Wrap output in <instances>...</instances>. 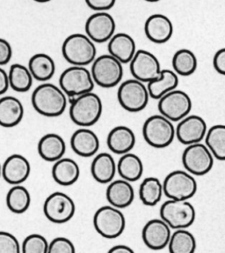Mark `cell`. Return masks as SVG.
<instances>
[{
	"label": "cell",
	"mask_w": 225,
	"mask_h": 253,
	"mask_svg": "<svg viewBox=\"0 0 225 253\" xmlns=\"http://www.w3.org/2000/svg\"><path fill=\"white\" fill-rule=\"evenodd\" d=\"M179 85V77L174 71L162 70V74L159 79L148 83L149 94L152 99L160 100L164 94L176 89Z\"/></svg>",
	"instance_id": "f546056e"
},
{
	"label": "cell",
	"mask_w": 225,
	"mask_h": 253,
	"mask_svg": "<svg viewBox=\"0 0 225 253\" xmlns=\"http://www.w3.org/2000/svg\"><path fill=\"white\" fill-rule=\"evenodd\" d=\"M80 176V168L70 158H61L54 163L52 177L62 186H70L75 184Z\"/></svg>",
	"instance_id": "4316f807"
},
{
	"label": "cell",
	"mask_w": 225,
	"mask_h": 253,
	"mask_svg": "<svg viewBox=\"0 0 225 253\" xmlns=\"http://www.w3.org/2000/svg\"><path fill=\"white\" fill-rule=\"evenodd\" d=\"M70 147L75 154L82 157H92L99 148V139L88 127H81L70 138Z\"/></svg>",
	"instance_id": "ffe728a7"
},
{
	"label": "cell",
	"mask_w": 225,
	"mask_h": 253,
	"mask_svg": "<svg viewBox=\"0 0 225 253\" xmlns=\"http://www.w3.org/2000/svg\"><path fill=\"white\" fill-rule=\"evenodd\" d=\"M76 205L69 195L64 192L51 193L44 201L43 212L46 218L57 224L66 223L73 218Z\"/></svg>",
	"instance_id": "4fadbf2b"
},
{
	"label": "cell",
	"mask_w": 225,
	"mask_h": 253,
	"mask_svg": "<svg viewBox=\"0 0 225 253\" xmlns=\"http://www.w3.org/2000/svg\"><path fill=\"white\" fill-rule=\"evenodd\" d=\"M164 194L163 183L158 177L150 176L143 180L139 188L140 200L143 205L154 207L159 204Z\"/></svg>",
	"instance_id": "1f68e13d"
},
{
	"label": "cell",
	"mask_w": 225,
	"mask_h": 253,
	"mask_svg": "<svg viewBox=\"0 0 225 253\" xmlns=\"http://www.w3.org/2000/svg\"><path fill=\"white\" fill-rule=\"evenodd\" d=\"M2 176V165L0 164V176Z\"/></svg>",
	"instance_id": "7dc6e473"
},
{
	"label": "cell",
	"mask_w": 225,
	"mask_h": 253,
	"mask_svg": "<svg viewBox=\"0 0 225 253\" xmlns=\"http://www.w3.org/2000/svg\"><path fill=\"white\" fill-rule=\"evenodd\" d=\"M8 77L10 87L19 93L28 92L33 85V75L29 67L21 64H13L11 66Z\"/></svg>",
	"instance_id": "d6a6232c"
},
{
	"label": "cell",
	"mask_w": 225,
	"mask_h": 253,
	"mask_svg": "<svg viewBox=\"0 0 225 253\" xmlns=\"http://www.w3.org/2000/svg\"><path fill=\"white\" fill-rule=\"evenodd\" d=\"M12 57L11 43L4 38H0V66L7 65Z\"/></svg>",
	"instance_id": "60d3db41"
},
{
	"label": "cell",
	"mask_w": 225,
	"mask_h": 253,
	"mask_svg": "<svg viewBox=\"0 0 225 253\" xmlns=\"http://www.w3.org/2000/svg\"><path fill=\"white\" fill-rule=\"evenodd\" d=\"M147 86L136 79L123 82L117 91L120 105L129 112H140L147 107L150 100Z\"/></svg>",
	"instance_id": "ba28073f"
},
{
	"label": "cell",
	"mask_w": 225,
	"mask_h": 253,
	"mask_svg": "<svg viewBox=\"0 0 225 253\" xmlns=\"http://www.w3.org/2000/svg\"><path fill=\"white\" fill-rule=\"evenodd\" d=\"M205 142L216 159L225 161V125H216L209 128Z\"/></svg>",
	"instance_id": "d590c367"
},
{
	"label": "cell",
	"mask_w": 225,
	"mask_h": 253,
	"mask_svg": "<svg viewBox=\"0 0 225 253\" xmlns=\"http://www.w3.org/2000/svg\"><path fill=\"white\" fill-rule=\"evenodd\" d=\"M62 53L70 65L86 66L95 61L97 49L95 42L86 34L76 33L66 37L62 45Z\"/></svg>",
	"instance_id": "3957f363"
},
{
	"label": "cell",
	"mask_w": 225,
	"mask_h": 253,
	"mask_svg": "<svg viewBox=\"0 0 225 253\" xmlns=\"http://www.w3.org/2000/svg\"><path fill=\"white\" fill-rule=\"evenodd\" d=\"M143 136L148 145L162 149L172 143L176 137V128L163 115H153L143 124Z\"/></svg>",
	"instance_id": "277c9868"
},
{
	"label": "cell",
	"mask_w": 225,
	"mask_h": 253,
	"mask_svg": "<svg viewBox=\"0 0 225 253\" xmlns=\"http://www.w3.org/2000/svg\"><path fill=\"white\" fill-rule=\"evenodd\" d=\"M29 69L34 80L45 82L53 77L56 73V64L48 54L37 53L30 57Z\"/></svg>",
	"instance_id": "83f0119b"
},
{
	"label": "cell",
	"mask_w": 225,
	"mask_h": 253,
	"mask_svg": "<svg viewBox=\"0 0 225 253\" xmlns=\"http://www.w3.org/2000/svg\"><path fill=\"white\" fill-rule=\"evenodd\" d=\"M192 100L184 91L174 89L159 100L158 109L161 115L172 122H180L192 110Z\"/></svg>",
	"instance_id": "7c38bea8"
},
{
	"label": "cell",
	"mask_w": 225,
	"mask_h": 253,
	"mask_svg": "<svg viewBox=\"0 0 225 253\" xmlns=\"http://www.w3.org/2000/svg\"><path fill=\"white\" fill-rule=\"evenodd\" d=\"M67 99V94L60 86L46 82L33 90L31 102L37 113L48 118H57L65 111Z\"/></svg>",
	"instance_id": "6da1fadb"
},
{
	"label": "cell",
	"mask_w": 225,
	"mask_h": 253,
	"mask_svg": "<svg viewBox=\"0 0 225 253\" xmlns=\"http://www.w3.org/2000/svg\"><path fill=\"white\" fill-rule=\"evenodd\" d=\"M144 33L148 39L154 43H165L172 37L173 25L172 21L164 14H152L145 21Z\"/></svg>",
	"instance_id": "d6986e66"
},
{
	"label": "cell",
	"mask_w": 225,
	"mask_h": 253,
	"mask_svg": "<svg viewBox=\"0 0 225 253\" xmlns=\"http://www.w3.org/2000/svg\"><path fill=\"white\" fill-rule=\"evenodd\" d=\"M59 86L68 97L73 98L92 92L95 82L91 71L86 66H72L62 73Z\"/></svg>",
	"instance_id": "8992f818"
},
{
	"label": "cell",
	"mask_w": 225,
	"mask_h": 253,
	"mask_svg": "<svg viewBox=\"0 0 225 253\" xmlns=\"http://www.w3.org/2000/svg\"><path fill=\"white\" fill-rule=\"evenodd\" d=\"M108 253H133L134 251L129 246L124 245H117L113 246Z\"/></svg>",
	"instance_id": "ee69618b"
},
{
	"label": "cell",
	"mask_w": 225,
	"mask_h": 253,
	"mask_svg": "<svg viewBox=\"0 0 225 253\" xmlns=\"http://www.w3.org/2000/svg\"><path fill=\"white\" fill-rule=\"evenodd\" d=\"M24 107L19 99L11 95L0 98V126H16L24 118Z\"/></svg>",
	"instance_id": "cb8c5ba5"
},
{
	"label": "cell",
	"mask_w": 225,
	"mask_h": 253,
	"mask_svg": "<svg viewBox=\"0 0 225 253\" xmlns=\"http://www.w3.org/2000/svg\"><path fill=\"white\" fill-rule=\"evenodd\" d=\"M207 124L197 115H190L181 119L176 127V138L183 145L200 143L207 134Z\"/></svg>",
	"instance_id": "2e32d148"
},
{
	"label": "cell",
	"mask_w": 225,
	"mask_h": 253,
	"mask_svg": "<svg viewBox=\"0 0 225 253\" xmlns=\"http://www.w3.org/2000/svg\"><path fill=\"white\" fill-rule=\"evenodd\" d=\"M41 159L55 163L63 158L66 151L64 139L57 133H48L41 137L37 147Z\"/></svg>",
	"instance_id": "d4e9b609"
},
{
	"label": "cell",
	"mask_w": 225,
	"mask_h": 253,
	"mask_svg": "<svg viewBox=\"0 0 225 253\" xmlns=\"http://www.w3.org/2000/svg\"><path fill=\"white\" fill-rule=\"evenodd\" d=\"M49 243L39 234H32L26 237L21 245V253H48Z\"/></svg>",
	"instance_id": "8d00e7d4"
},
{
	"label": "cell",
	"mask_w": 225,
	"mask_h": 253,
	"mask_svg": "<svg viewBox=\"0 0 225 253\" xmlns=\"http://www.w3.org/2000/svg\"><path fill=\"white\" fill-rule=\"evenodd\" d=\"M144 1H147V2H151V3H154V2H159L160 0H144Z\"/></svg>",
	"instance_id": "bcb514c9"
},
{
	"label": "cell",
	"mask_w": 225,
	"mask_h": 253,
	"mask_svg": "<svg viewBox=\"0 0 225 253\" xmlns=\"http://www.w3.org/2000/svg\"><path fill=\"white\" fill-rule=\"evenodd\" d=\"M21 246L12 233L0 231V253H20Z\"/></svg>",
	"instance_id": "74e56055"
},
{
	"label": "cell",
	"mask_w": 225,
	"mask_h": 253,
	"mask_svg": "<svg viewBox=\"0 0 225 253\" xmlns=\"http://www.w3.org/2000/svg\"><path fill=\"white\" fill-rule=\"evenodd\" d=\"M160 217L171 229H188L194 222L196 212L188 200L169 199L160 208Z\"/></svg>",
	"instance_id": "52a82bcc"
},
{
	"label": "cell",
	"mask_w": 225,
	"mask_h": 253,
	"mask_svg": "<svg viewBox=\"0 0 225 253\" xmlns=\"http://www.w3.org/2000/svg\"><path fill=\"white\" fill-rule=\"evenodd\" d=\"M129 70L134 79L143 83L155 81L162 74L158 57L145 49L136 50L135 56L129 63Z\"/></svg>",
	"instance_id": "5bb4252c"
},
{
	"label": "cell",
	"mask_w": 225,
	"mask_h": 253,
	"mask_svg": "<svg viewBox=\"0 0 225 253\" xmlns=\"http://www.w3.org/2000/svg\"><path fill=\"white\" fill-rule=\"evenodd\" d=\"M33 1L38 2V3H47V2H49V1H51V0H33Z\"/></svg>",
	"instance_id": "f6af8a7d"
},
{
	"label": "cell",
	"mask_w": 225,
	"mask_h": 253,
	"mask_svg": "<svg viewBox=\"0 0 225 253\" xmlns=\"http://www.w3.org/2000/svg\"><path fill=\"white\" fill-rule=\"evenodd\" d=\"M164 194L170 200H189L195 195L197 181L189 171L174 170L163 182Z\"/></svg>",
	"instance_id": "30bf717a"
},
{
	"label": "cell",
	"mask_w": 225,
	"mask_h": 253,
	"mask_svg": "<svg viewBox=\"0 0 225 253\" xmlns=\"http://www.w3.org/2000/svg\"><path fill=\"white\" fill-rule=\"evenodd\" d=\"M213 66L217 73L225 76V48L218 49L213 58Z\"/></svg>",
	"instance_id": "b9f144b4"
},
{
	"label": "cell",
	"mask_w": 225,
	"mask_h": 253,
	"mask_svg": "<svg viewBox=\"0 0 225 253\" xmlns=\"http://www.w3.org/2000/svg\"><path fill=\"white\" fill-rule=\"evenodd\" d=\"M117 172L123 179L135 182L143 176V162L138 155L130 152L124 154L117 163Z\"/></svg>",
	"instance_id": "f1b7e54d"
},
{
	"label": "cell",
	"mask_w": 225,
	"mask_h": 253,
	"mask_svg": "<svg viewBox=\"0 0 225 253\" xmlns=\"http://www.w3.org/2000/svg\"><path fill=\"white\" fill-rule=\"evenodd\" d=\"M94 226L101 237L115 239L124 232L126 219L120 209L111 205L104 206L95 212Z\"/></svg>",
	"instance_id": "9c48e42d"
},
{
	"label": "cell",
	"mask_w": 225,
	"mask_h": 253,
	"mask_svg": "<svg viewBox=\"0 0 225 253\" xmlns=\"http://www.w3.org/2000/svg\"><path fill=\"white\" fill-rule=\"evenodd\" d=\"M117 172V164L108 153L95 155L91 165L92 176L99 184H109L115 178Z\"/></svg>",
	"instance_id": "484cf974"
},
{
	"label": "cell",
	"mask_w": 225,
	"mask_h": 253,
	"mask_svg": "<svg viewBox=\"0 0 225 253\" xmlns=\"http://www.w3.org/2000/svg\"><path fill=\"white\" fill-rule=\"evenodd\" d=\"M172 67L180 76H190L197 69L198 60L195 54L189 49H179L172 57Z\"/></svg>",
	"instance_id": "836d02e7"
},
{
	"label": "cell",
	"mask_w": 225,
	"mask_h": 253,
	"mask_svg": "<svg viewBox=\"0 0 225 253\" xmlns=\"http://www.w3.org/2000/svg\"><path fill=\"white\" fill-rule=\"evenodd\" d=\"M171 227L162 219H152L143 227L142 238L149 249L160 251L168 246L171 239Z\"/></svg>",
	"instance_id": "e0dca14e"
},
{
	"label": "cell",
	"mask_w": 225,
	"mask_h": 253,
	"mask_svg": "<svg viewBox=\"0 0 225 253\" xmlns=\"http://www.w3.org/2000/svg\"><path fill=\"white\" fill-rule=\"evenodd\" d=\"M102 112V101L93 91L73 97L70 102V118L78 126H93L101 118Z\"/></svg>",
	"instance_id": "7a4b0ae2"
},
{
	"label": "cell",
	"mask_w": 225,
	"mask_h": 253,
	"mask_svg": "<svg viewBox=\"0 0 225 253\" xmlns=\"http://www.w3.org/2000/svg\"><path fill=\"white\" fill-rule=\"evenodd\" d=\"M88 7L96 12H107L115 6L116 0H85Z\"/></svg>",
	"instance_id": "ab89813d"
},
{
	"label": "cell",
	"mask_w": 225,
	"mask_h": 253,
	"mask_svg": "<svg viewBox=\"0 0 225 253\" xmlns=\"http://www.w3.org/2000/svg\"><path fill=\"white\" fill-rule=\"evenodd\" d=\"M214 158L206 144L200 142L186 147L182 154V164L193 176H204L212 169Z\"/></svg>",
	"instance_id": "8fae6325"
},
{
	"label": "cell",
	"mask_w": 225,
	"mask_h": 253,
	"mask_svg": "<svg viewBox=\"0 0 225 253\" xmlns=\"http://www.w3.org/2000/svg\"><path fill=\"white\" fill-rule=\"evenodd\" d=\"M10 87L8 74L0 66V95L4 94Z\"/></svg>",
	"instance_id": "7bdbcfd3"
},
{
	"label": "cell",
	"mask_w": 225,
	"mask_h": 253,
	"mask_svg": "<svg viewBox=\"0 0 225 253\" xmlns=\"http://www.w3.org/2000/svg\"><path fill=\"white\" fill-rule=\"evenodd\" d=\"M107 144L109 150L114 154L120 155L127 154L135 147V133L129 127L119 126L109 131Z\"/></svg>",
	"instance_id": "603a6c76"
},
{
	"label": "cell",
	"mask_w": 225,
	"mask_h": 253,
	"mask_svg": "<svg viewBox=\"0 0 225 253\" xmlns=\"http://www.w3.org/2000/svg\"><path fill=\"white\" fill-rule=\"evenodd\" d=\"M31 165L29 160L19 154L10 155L2 165V176L9 184H22L29 178Z\"/></svg>",
	"instance_id": "ac0fdd59"
},
{
	"label": "cell",
	"mask_w": 225,
	"mask_h": 253,
	"mask_svg": "<svg viewBox=\"0 0 225 253\" xmlns=\"http://www.w3.org/2000/svg\"><path fill=\"white\" fill-rule=\"evenodd\" d=\"M91 73L96 85L111 88L122 82L124 74L123 64L110 54H105L95 58Z\"/></svg>",
	"instance_id": "5b68a950"
},
{
	"label": "cell",
	"mask_w": 225,
	"mask_h": 253,
	"mask_svg": "<svg viewBox=\"0 0 225 253\" xmlns=\"http://www.w3.org/2000/svg\"><path fill=\"white\" fill-rule=\"evenodd\" d=\"M108 53L119 61L129 64L136 52V45L133 37L126 33L115 34L107 43Z\"/></svg>",
	"instance_id": "7402d4cb"
},
{
	"label": "cell",
	"mask_w": 225,
	"mask_h": 253,
	"mask_svg": "<svg viewBox=\"0 0 225 253\" xmlns=\"http://www.w3.org/2000/svg\"><path fill=\"white\" fill-rule=\"evenodd\" d=\"M31 205V195L27 188L21 185H12L6 194V206L13 213L21 214L27 212Z\"/></svg>",
	"instance_id": "4dcf8cb0"
},
{
	"label": "cell",
	"mask_w": 225,
	"mask_h": 253,
	"mask_svg": "<svg viewBox=\"0 0 225 253\" xmlns=\"http://www.w3.org/2000/svg\"><path fill=\"white\" fill-rule=\"evenodd\" d=\"M75 252L73 243L66 237H56L49 243V253H74Z\"/></svg>",
	"instance_id": "f35d334b"
},
{
	"label": "cell",
	"mask_w": 225,
	"mask_h": 253,
	"mask_svg": "<svg viewBox=\"0 0 225 253\" xmlns=\"http://www.w3.org/2000/svg\"><path fill=\"white\" fill-rule=\"evenodd\" d=\"M107 201L111 206L119 209L129 207L135 199L134 188L127 180L112 181L106 191Z\"/></svg>",
	"instance_id": "44dd1931"
},
{
	"label": "cell",
	"mask_w": 225,
	"mask_h": 253,
	"mask_svg": "<svg viewBox=\"0 0 225 253\" xmlns=\"http://www.w3.org/2000/svg\"><path fill=\"white\" fill-rule=\"evenodd\" d=\"M196 246V240L192 233L186 229H180L172 233L168 249L171 253H193Z\"/></svg>",
	"instance_id": "e575fe53"
},
{
	"label": "cell",
	"mask_w": 225,
	"mask_h": 253,
	"mask_svg": "<svg viewBox=\"0 0 225 253\" xmlns=\"http://www.w3.org/2000/svg\"><path fill=\"white\" fill-rule=\"evenodd\" d=\"M86 34L96 43L109 41L115 34L116 22L107 12H96L92 14L85 25Z\"/></svg>",
	"instance_id": "9a60e30c"
}]
</instances>
